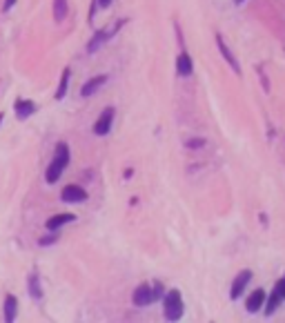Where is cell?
I'll return each mask as SVG.
<instances>
[{
    "mask_svg": "<svg viewBox=\"0 0 285 323\" xmlns=\"http://www.w3.org/2000/svg\"><path fill=\"white\" fill-rule=\"evenodd\" d=\"M265 299H268V292L265 290H254L250 296L245 299V310L250 314H256V312H261L263 310V306H265Z\"/></svg>",
    "mask_w": 285,
    "mask_h": 323,
    "instance_id": "7",
    "label": "cell"
},
{
    "mask_svg": "<svg viewBox=\"0 0 285 323\" xmlns=\"http://www.w3.org/2000/svg\"><path fill=\"white\" fill-rule=\"evenodd\" d=\"M252 281V270H241L239 274H236V279L232 281V288H229V299L232 301H239L241 294L245 292V288L250 285Z\"/></svg>",
    "mask_w": 285,
    "mask_h": 323,
    "instance_id": "6",
    "label": "cell"
},
{
    "mask_svg": "<svg viewBox=\"0 0 285 323\" xmlns=\"http://www.w3.org/2000/svg\"><path fill=\"white\" fill-rule=\"evenodd\" d=\"M105 83H107V74H98V76L89 78V81L81 87V96H83V98H89V96H94Z\"/></svg>",
    "mask_w": 285,
    "mask_h": 323,
    "instance_id": "13",
    "label": "cell"
},
{
    "mask_svg": "<svg viewBox=\"0 0 285 323\" xmlns=\"http://www.w3.org/2000/svg\"><path fill=\"white\" fill-rule=\"evenodd\" d=\"M274 285L278 288V292H281V296L285 299V274H283V279H278V281H276Z\"/></svg>",
    "mask_w": 285,
    "mask_h": 323,
    "instance_id": "22",
    "label": "cell"
},
{
    "mask_svg": "<svg viewBox=\"0 0 285 323\" xmlns=\"http://www.w3.org/2000/svg\"><path fill=\"white\" fill-rule=\"evenodd\" d=\"M176 71H178V76H192L194 63H192V58H190V54H187V52H180L178 54V58H176Z\"/></svg>",
    "mask_w": 285,
    "mask_h": 323,
    "instance_id": "16",
    "label": "cell"
},
{
    "mask_svg": "<svg viewBox=\"0 0 285 323\" xmlns=\"http://www.w3.org/2000/svg\"><path fill=\"white\" fill-rule=\"evenodd\" d=\"M67 18V0H54V20L63 22Z\"/></svg>",
    "mask_w": 285,
    "mask_h": 323,
    "instance_id": "18",
    "label": "cell"
},
{
    "mask_svg": "<svg viewBox=\"0 0 285 323\" xmlns=\"http://www.w3.org/2000/svg\"><path fill=\"white\" fill-rule=\"evenodd\" d=\"M36 103L34 101H25V98H18L14 103V112H16V118L18 120H27L29 116H34L36 114Z\"/></svg>",
    "mask_w": 285,
    "mask_h": 323,
    "instance_id": "11",
    "label": "cell"
},
{
    "mask_svg": "<svg viewBox=\"0 0 285 323\" xmlns=\"http://www.w3.org/2000/svg\"><path fill=\"white\" fill-rule=\"evenodd\" d=\"M16 316H18V299L14 294H7L5 296V303H3V321L16 323Z\"/></svg>",
    "mask_w": 285,
    "mask_h": 323,
    "instance_id": "12",
    "label": "cell"
},
{
    "mask_svg": "<svg viewBox=\"0 0 285 323\" xmlns=\"http://www.w3.org/2000/svg\"><path fill=\"white\" fill-rule=\"evenodd\" d=\"M283 301H285V299L281 296V292H278V288L274 285V290H272V292H270V296L265 299L263 314H265V316H272V314H274L278 308H281V303H283Z\"/></svg>",
    "mask_w": 285,
    "mask_h": 323,
    "instance_id": "14",
    "label": "cell"
},
{
    "mask_svg": "<svg viewBox=\"0 0 285 323\" xmlns=\"http://www.w3.org/2000/svg\"><path fill=\"white\" fill-rule=\"evenodd\" d=\"M114 118H116V109H114V107H105V109H102V112L98 114V118H96L94 127H92L96 136H107V134L112 132Z\"/></svg>",
    "mask_w": 285,
    "mask_h": 323,
    "instance_id": "4",
    "label": "cell"
},
{
    "mask_svg": "<svg viewBox=\"0 0 285 323\" xmlns=\"http://www.w3.org/2000/svg\"><path fill=\"white\" fill-rule=\"evenodd\" d=\"M94 3H96V5H98V7H100V9H107V7H109V5H112V0H94Z\"/></svg>",
    "mask_w": 285,
    "mask_h": 323,
    "instance_id": "23",
    "label": "cell"
},
{
    "mask_svg": "<svg viewBox=\"0 0 285 323\" xmlns=\"http://www.w3.org/2000/svg\"><path fill=\"white\" fill-rule=\"evenodd\" d=\"M27 292H29V296H32V299H36V301H40V299H42V285H40L38 272H32L27 277Z\"/></svg>",
    "mask_w": 285,
    "mask_h": 323,
    "instance_id": "15",
    "label": "cell"
},
{
    "mask_svg": "<svg viewBox=\"0 0 285 323\" xmlns=\"http://www.w3.org/2000/svg\"><path fill=\"white\" fill-rule=\"evenodd\" d=\"M69 78H71V69H69V67H65V69H63V76H60V83H58V89H56V94H54V98H56V101H63L65 96H67Z\"/></svg>",
    "mask_w": 285,
    "mask_h": 323,
    "instance_id": "17",
    "label": "cell"
},
{
    "mask_svg": "<svg viewBox=\"0 0 285 323\" xmlns=\"http://www.w3.org/2000/svg\"><path fill=\"white\" fill-rule=\"evenodd\" d=\"M123 25H125V20H118V22H112V25L105 27V29H100V32H96L94 38L87 42V52H89V54H96L109 38H112L114 34H118V29L123 27Z\"/></svg>",
    "mask_w": 285,
    "mask_h": 323,
    "instance_id": "3",
    "label": "cell"
},
{
    "mask_svg": "<svg viewBox=\"0 0 285 323\" xmlns=\"http://www.w3.org/2000/svg\"><path fill=\"white\" fill-rule=\"evenodd\" d=\"M60 201H63V203H69V205L85 203V201H87V192H85V187L71 183V185L63 187V192H60Z\"/></svg>",
    "mask_w": 285,
    "mask_h": 323,
    "instance_id": "5",
    "label": "cell"
},
{
    "mask_svg": "<svg viewBox=\"0 0 285 323\" xmlns=\"http://www.w3.org/2000/svg\"><path fill=\"white\" fill-rule=\"evenodd\" d=\"M69 145L67 143H58L56 145V152H54V158H51V163L47 165L45 169V181L49 183V185H54V183H58V179L63 176V172L67 169L69 165Z\"/></svg>",
    "mask_w": 285,
    "mask_h": 323,
    "instance_id": "1",
    "label": "cell"
},
{
    "mask_svg": "<svg viewBox=\"0 0 285 323\" xmlns=\"http://www.w3.org/2000/svg\"><path fill=\"white\" fill-rule=\"evenodd\" d=\"M14 5H16V0H5V5H3V11H5V14H7V11H9L11 7H14Z\"/></svg>",
    "mask_w": 285,
    "mask_h": 323,
    "instance_id": "24",
    "label": "cell"
},
{
    "mask_svg": "<svg viewBox=\"0 0 285 323\" xmlns=\"http://www.w3.org/2000/svg\"><path fill=\"white\" fill-rule=\"evenodd\" d=\"M163 314L169 323H176L183 319L185 314V303H183V296H180L178 290H167L165 296H163Z\"/></svg>",
    "mask_w": 285,
    "mask_h": 323,
    "instance_id": "2",
    "label": "cell"
},
{
    "mask_svg": "<svg viewBox=\"0 0 285 323\" xmlns=\"http://www.w3.org/2000/svg\"><path fill=\"white\" fill-rule=\"evenodd\" d=\"M185 145H187V150H201V147H205V138H190Z\"/></svg>",
    "mask_w": 285,
    "mask_h": 323,
    "instance_id": "20",
    "label": "cell"
},
{
    "mask_svg": "<svg viewBox=\"0 0 285 323\" xmlns=\"http://www.w3.org/2000/svg\"><path fill=\"white\" fill-rule=\"evenodd\" d=\"M132 303H134L136 308H147L151 306V285L149 283H141L138 288L134 290V294H132Z\"/></svg>",
    "mask_w": 285,
    "mask_h": 323,
    "instance_id": "8",
    "label": "cell"
},
{
    "mask_svg": "<svg viewBox=\"0 0 285 323\" xmlns=\"http://www.w3.org/2000/svg\"><path fill=\"white\" fill-rule=\"evenodd\" d=\"M3 118H5V114H3V112H0V125H3Z\"/></svg>",
    "mask_w": 285,
    "mask_h": 323,
    "instance_id": "25",
    "label": "cell"
},
{
    "mask_svg": "<svg viewBox=\"0 0 285 323\" xmlns=\"http://www.w3.org/2000/svg\"><path fill=\"white\" fill-rule=\"evenodd\" d=\"M165 292L167 290H163L161 281H154V283H151V301H159V299H163V296H165Z\"/></svg>",
    "mask_w": 285,
    "mask_h": 323,
    "instance_id": "19",
    "label": "cell"
},
{
    "mask_svg": "<svg viewBox=\"0 0 285 323\" xmlns=\"http://www.w3.org/2000/svg\"><path fill=\"white\" fill-rule=\"evenodd\" d=\"M56 241H58V234L54 232V234H47V236H42V239H40L38 243H40V245H51V243H56Z\"/></svg>",
    "mask_w": 285,
    "mask_h": 323,
    "instance_id": "21",
    "label": "cell"
},
{
    "mask_svg": "<svg viewBox=\"0 0 285 323\" xmlns=\"http://www.w3.org/2000/svg\"><path fill=\"white\" fill-rule=\"evenodd\" d=\"M74 221H76V214H71V212H63V214H54L49 221L45 223V228L49 230V232H58L60 228H65V225H69Z\"/></svg>",
    "mask_w": 285,
    "mask_h": 323,
    "instance_id": "10",
    "label": "cell"
},
{
    "mask_svg": "<svg viewBox=\"0 0 285 323\" xmlns=\"http://www.w3.org/2000/svg\"><path fill=\"white\" fill-rule=\"evenodd\" d=\"M216 47H218V52H221V56L227 60V65L232 67L234 74H241V65H239V60H236V56L232 54V49L227 47V42L223 40V36H221V34H216Z\"/></svg>",
    "mask_w": 285,
    "mask_h": 323,
    "instance_id": "9",
    "label": "cell"
}]
</instances>
